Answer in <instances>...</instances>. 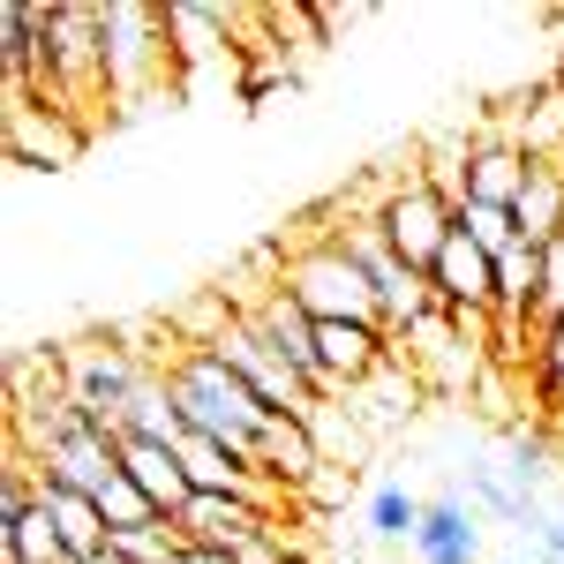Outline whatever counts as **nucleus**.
I'll return each instance as SVG.
<instances>
[{"mask_svg": "<svg viewBox=\"0 0 564 564\" xmlns=\"http://www.w3.org/2000/svg\"><path fill=\"white\" fill-rule=\"evenodd\" d=\"M98 31H106V98H113V113H135L174 84L181 45L166 31V8L113 0V8H98Z\"/></svg>", "mask_w": 564, "mask_h": 564, "instance_id": "obj_1", "label": "nucleus"}, {"mask_svg": "<svg viewBox=\"0 0 564 564\" xmlns=\"http://www.w3.org/2000/svg\"><path fill=\"white\" fill-rule=\"evenodd\" d=\"M279 263H286V294H294L316 324H369V332H391L377 286H369L361 263L332 241V226H316L308 241H294Z\"/></svg>", "mask_w": 564, "mask_h": 564, "instance_id": "obj_2", "label": "nucleus"}, {"mask_svg": "<svg viewBox=\"0 0 564 564\" xmlns=\"http://www.w3.org/2000/svg\"><path fill=\"white\" fill-rule=\"evenodd\" d=\"M61 369H68V391H76V406H84L90 422L121 430V414L135 406V391L151 377V354L121 347L113 332H90V339H68L61 347Z\"/></svg>", "mask_w": 564, "mask_h": 564, "instance_id": "obj_3", "label": "nucleus"}, {"mask_svg": "<svg viewBox=\"0 0 564 564\" xmlns=\"http://www.w3.org/2000/svg\"><path fill=\"white\" fill-rule=\"evenodd\" d=\"M377 218H384V234H391V249L414 263V271H430L436 249L452 241V204L436 196L430 181L414 174V181H399V188H384V204H377Z\"/></svg>", "mask_w": 564, "mask_h": 564, "instance_id": "obj_4", "label": "nucleus"}, {"mask_svg": "<svg viewBox=\"0 0 564 564\" xmlns=\"http://www.w3.org/2000/svg\"><path fill=\"white\" fill-rule=\"evenodd\" d=\"M0 121H8V159L15 166H68L76 143H84L68 129V113L31 98V84H0Z\"/></svg>", "mask_w": 564, "mask_h": 564, "instance_id": "obj_5", "label": "nucleus"}, {"mask_svg": "<svg viewBox=\"0 0 564 564\" xmlns=\"http://www.w3.org/2000/svg\"><path fill=\"white\" fill-rule=\"evenodd\" d=\"M430 286H436V308H497V257L475 234L452 226V241L430 263Z\"/></svg>", "mask_w": 564, "mask_h": 564, "instance_id": "obj_6", "label": "nucleus"}, {"mask_svg": "<svg viewBox=\"0 0 564 564\" xmlns=\"http://www.w3.org/2000/svg\"><path fill=\"white\" fill-rule=\"evenodd\" d=\"M174 527L196 550H226V557H234V550H249L257 534H271V512H257L249 497H212V489H196V497L181 505Z\"/></svg>", "mask_w": 564, "mask_h": 564, "instance_id": "obj_7", "label": "nucleus"}, {"mask_svg": "<svg viewBox=\"0 0 564 564\" xmlns=\"http://www.w3.org/2000/svg\"><path fill=\"white\" fill-rule=\"evenodd\" d=\"M113 452H121V475L151 497V512H159V520H181V505L196 497V481H188V467H181L174 444H135V436H113Z\"/></svg>", "mask_w": 564, "mask_h": 564, "instance_id": "obj_8", "label": "nucleus"}, {"mask_svg": "<svg viewBox=\"0 0 564 564\" xmlns=\"http://www.w3.org/2000/svg\"><path fill=\"white\" fill-rule=\"evenodd\" d=\"M414 557L422 564H475L481 557V527L467 497H430L422 527H414Z\"/></svg>", "mask_w": 564, "mask_h": 564, "instance_id": "obj_9", "label": "nucleus"}, {"mask_svg": "<svg viewBox=\"0 0 564 564\" xmlns=\"http://www.w3.org/2000/svg\"><path fill=\"white\" fill-rule=\"evenodd\" d=\"M527 166L534 159H527L512 135H481L475 151H467V204H505L512 212L520 188H527Z\"/></svg>", "mask_w": 564, "mask_h": 564, "instance_id": "obj_10", "label": "nucleus"}, {"mask_svg": "<svg viewBox=\"0 0 564 564\" xmlns=\"http://www.w3.org/2000/svg\"><path fill=\"white\" fill-rule=\"evenodd\" d=\"M512 226H520V241H534V249L564 241V166L557 159H534V166H527V188H520V204H512Z\"/></svg>", "mask_w": 564, "mask_h": 564, "instance_id": "obj_11", "label": "nucleus"}, {"mask_svg": "<svg viewBox=\"0 0 564 564\" xmlns=\"http://www.w3.org/2000/svg\"><path fill=\"white\" fill-rule=\"evenodd\" d=\"M0 564H76V557H68V542H61L53 512H45V505H31L23 520L0 527Z\"/></svg>", "mask_w": 564, "mask_h": 564, "instance_id": "obj_12", "label": "nucleus"}, {"mask_svg": "<svg viewBox=\"0 0 564 564\" xmlns=\"http://www.w3.org/2000/svg\"><path fill=\"white\" fill-rule=\"evenodd\" d=\"M520 151L527 159H557L564 151V84L534 90V98L520 106Z\"/></svg>", "mask_w": 564, "mask_h": 564, "instance_id": "obj_13", "label": "nucleus"}, {"mask_svg": "<svg viewBox=\"0 0 564 564\" xmlns=\"http://www.w3.org/2000/svg\"><path fill=\"white\" fill-rule=\"evenodd\" d=\"M414 527H422V497H406L399 481H377V489H369V534L414 550Z\"/></svg>", "mask_w": 564, "mask_h": 564, "instance_id": "obj_14", "label": "nucleus"}, {"mask_svg": "<svg viewBox=\"0 0 564 564\" xmlns=\"http://www.w3.org/2000/svg\"><path fill=\"white\" fill-rule=\"evenodd\" d=\"M505 481H512L520 497H534V505H542V481H550V444H542L534 430H520V422L505 430Z\"/></svg>", "mask_w": 564, "mask_h": 564, "instance_id": "obj_15", "label": "nucleus"}, {"mask_svg": "<svg viewBox=\"0 0 564 564\" xmlns=\"http://www.w3.org/2000/svg\"><path fill=\"white\" fill-rule=\"evenodd\" d=\"M452 226H459V234H475L489 257H505V249L520 241V226H512V212H505V204H459V212H452Z\"/></svg>", "mask_w": 564, "mask_h": 564, "instance_id": "obj_16", "label": "nucleus"}, {"mask_svg": "<svg viewBox=\"0 0 564 564\" xmlns=\"http://www.w3.org/2000/svg\"><path fill=\"white\" fill-rule=\"evenodd\" d=\"M534 399L564 414V324L557 332H542V347H534Z\"/></svg>", "mask_w": 564, "mask_h": 564, "instance_id": "obj_17", "label": "nucleus"}, {"mask_svg": "<svg viewBox=\"0 0 564 564\" xmlns=\"http://www.w3.org/2000/svg\"><path fill=\"white\" fill-rule=\"evenodd\" d=\"M98 512H106V527H113V534H121V527H151V520H159V512H151V497H143V489H135L129 475H113V481H106Z\"/></svg>", "mask_w": 564, "mask_h": 564, "instance_id": "obj_18", "label": "nucleus"}, {"mask_svg": "<svg viewBox=\"0 0 564 564\" xmlns=\"http://www.w3.org/2000/svg\"><path fill=\"white\" fill-rule=\"evenodd\" d=\"M534 324L542 332H557L564 324V241L542 249V294H534Z\"/></svg>", "mask_w": 564, "mask_h": 564, "instance_id": "obj_19", "label": "nucleus"}, {"mask_svg": "<svg viewBox=\"0 0 564 564\" xmlns=\"http://www.w3.org/2000/svg\"><path fill=\"white\" fill-rule=\"evenodd\" d=\"M534 542H542V557H550V564H564V512H557V520H542Z\"/></svg>", "mask_w": 564, "mask_h": 564, "instance_id": "obj_20", "label": "nucleus"}, {"mask_svg": "<svg viewBox=\"0 0 564 564\" xmlns=\"http://www.w3.org/2000/svg\"><path fill=\"white\" fill-rule=\"evenodd\" d=\"M84 564H129V557H113V550H98V557H84Z\"/></svg>", "mask_w": 564, "mask_h": 564, "instance_id": "obj_21", "label": "nucleus"}, {"mask_svg": "<svg viewBox=\"0 0 564 564\" xmlns=\"http://www.w3.org/2000/svg\"><path fill=\"white\" fill-rule=\"evenodd\" d=\"M527 564H550V557H542V550H534V557H527Z\"/></svg>", "mask_w": 564, "mask_h": 564, "instance_id": "obj_22", "label": "nucleus"}]
</instances>
